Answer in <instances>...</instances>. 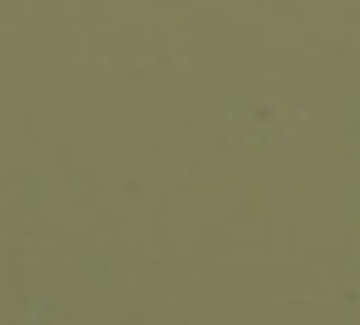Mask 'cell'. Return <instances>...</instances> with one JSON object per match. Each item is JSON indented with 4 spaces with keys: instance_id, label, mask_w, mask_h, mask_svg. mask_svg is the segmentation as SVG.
Listing matches in <instances>:
<instances>
[]
</instances>
